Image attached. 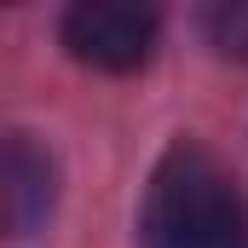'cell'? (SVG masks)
Here are the masks:
<instances>
[{
  "mask_svg": "<svg viewBox=\"0 0 248 248\" xmlns=\"http://www.w3.org/2000/svg\"><path fill=\"white\" fill-rule=\"evenodd\" d=\"M144 248H248V202L208 144L162 150L144 190Z\"/></svg>",
  "mask_w": 248,
  "mask_h": 248,
  "instance_id": "cell-1",
  "label": "cell"
},
{
  "mask_svg": "<svg viewBox=\"0 0 248 248\" xmlns=\"http://www.w3.org/2000/svg\"><path fill=\"white\" fill-rule=\"evenodd\" d=\"M202 29H208L214 52H225V58H248V0L208 6V12H202Z\"/></svg>",
  "mask_w": 248,
  "mask_h": 248,
  "instance_id": "cell-4",
  "label": "cell"
},
{
  "mask_svg": "<svg viewBox=\"0 0 248 248\" xmlns=\"http://www.w3.org/2000/svg\"><path fill=\"white\" fill-rule=\"evenodd\" d=\"M156 29L162 17L150 6H110V0H87V6H69L63 12V46L93 69H110L127 75L150 58L156 46Z\"/></svg>",
  "mask_w": 248,
  "mask_h": 248,
  "instance_id": "cell-2",
  "label": "cell"
},
{
  "mask_svg": "<svg viewBox=\"0 0 248 248\" xmlns=\"http://www.w3.org/2000/svg\"><path fill=\"white\" fill-rule=\"evenodd\" d=\"M58 202V168L29 133H0V237H29Z\"/></svg>",
  "mask_w": 248,
  "mask_h": 248,
  "instance_id": "cell-3",
  "label": "cell"
}]
</instances>
